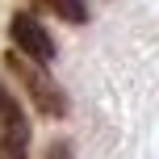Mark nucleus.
Here are the masks:
<instances>
[{
    "label": "nucleus",
    "mask_w": 159,
    "mask_h": 159,
    "mask_svg": "<svg viewBox=\"0 0 159 159\" xmlns=\"http://www.w3.org/2000/svg\"><path fill=\"white\" fill-rule=\"evenodd\" d=\"M4 67L17 75V84L25 88V96H30V105L42 113V117H50V121H59V117H67V109H71V101H67V92L55 84V75L46 71L42 63H30L25 55H17V50H8L4 55Z\"/></svg>",
    "instance_id": "nucleus-1"
},
{
    "label": "nucleus",
    "mask_w": 159,
    "mask_h": 159,
    "mask_svg": "<svg viewBox=\"0 0 159 159\" xmlns=\"http://www.w3.org/2000/svg\"><path fill=\"white\" fill-rule=\"evenodd\" d=\"M0 159H30V117L0 80Z\"/></svg>",
    "instance_id": "nucleus-2"
},
{
    "label": "nucleus",
    "mask_w": 159,
    "mask_h": 159,
    "mask_svg": "<svg viewBox=\"0 0 159 159\" xmlns=\"http://www.w3.org/2000/svg\"><path fill=\"white\" fill-rule=\"evenodd\" d=\"M8 38H13V50L17 55H25L30 63H55V55H59V46H55V38H50V30L38 21L34 13H13V21H8Z\"/></svg>",
    "instance_id": "nucleus-3"
},
{
    "label": "nucleus",
    "mask_w": 159,
    "mask_h": 159,
    "mask_svg": "<svg viewBox=\"0 0 159 159\" xmlns=\"http://www.w3.org/2000/svg\"><path fill=\"white\" fill-rule=\"evenodd\" d=\"M38 4H46L55 17H63L67 25H84L88 21V0H38Z\"/></svg>",
    "instance_id": "nucleus-4"
},
{
    "label": "nucleus",
    "mask_w": 159,
    "mask_h": 159,
    "mask_svg": "<svg viewBox=\"0 0 159 159\" xmlns=\"http://www.w3.org/2000/svg\"><path fill=\"white\" fill-rule=\"evenodd\" d=\"M46 159H71V143H50L46 147Z\"/></svg>",
    "instance_id": "nucleus-5"
}]
</instances>
